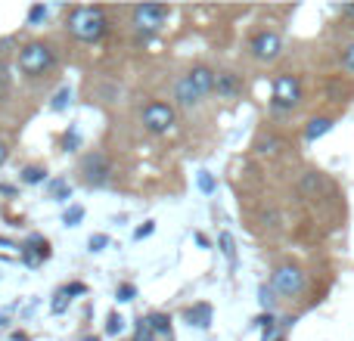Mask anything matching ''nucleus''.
<instances>
[{
  "label": "nucleus",
  "instance_id": "nucleus-18",
  "mask_svg": "<svg viewBox=\"0 0 354 341\" xmlns=\"http://www.w3.org/2000/svg\"><path fill=\"white\" fill-rule=\"evenodd\" d=\"M50 195H53L56 202H66L68 195H72V189H68L66 180H59V177H56V180H50Z\"/></svg>",
  "mask_w": 354,
  "mask_h": 341
},
{
  "label": "nucleus",
  "instance_id": "nucleus-27",
  "mask_svg": "<svg viewBox=\"0 0 354 341\" xmlns=\"http://www.w3.org/2000/svg\"><path fill=\"white\" fill-rule=\"evenodd\" d=\"M106 245H109V236H106V233H93V236L87 239V249L91 251H103Z\"/></svg>",
  "mask_w": 354,
  "mask_h": 341
},
{
  "label": "nucleus",
  "instance_id": "nucleus-19",
  "mask_svg": "<svg viewBox=\"0 0 354 341\" xmlns=\"http://www.w3.org/2000/svg\"><path fill=\"white\" fill-rule=\"evenodd\" d=\"M81 220H84V208H81V205L66 208V214H62V224H66V226H78Z\"/></svg>",
  "mask_w": 354,
  "mask_h": 341
},
{
  "label": "nucleus",
  "instance_id": "nucleus-34",
  "mask_svg": "<svg viewBox=\"0 0 354 341\" xmlns=\"http://www.w3.org/2000/svg\"><path fill=\"white\" fill-rule=\"evenodd\" d=\"M6 81H10V66H6V62H0V87H3Z\"/></svg>",
  "mask_w": 354,
  "mask_h": 341
},
{
  "label": "nucleus",
  "instance_id": "nucleus-42",
  "mask_svg": "<svg viewBox=\"0 0 354 341\" xmlns=\"http://www.w3.org/2000/svg\"><path fill=\"white\" fill-rule=\"evenodd\" d=\"M84 341H100V338H84Z\"/></svg>",
  "mask_w": 354,
  "mask_h": 341
},
{
  "label": "nucleus",
  "instance_id": "nucleus-2",
  "mask_svg": "<svg viewBox=\"0 0 354 341\" xmlns=\"http://www.w3.org/2000/svg\"><path fill=\"white\" fill-rule=\"evenodd\" d=\"M308 286V276L301 267H295V264H283V267L274 270V280H270V289H274L277 295H283V298H299L301 292H305Z\"/></svg>",
  "mask_w": 354,
  "mask_h": 341
},
{
  "label": "nucleus",
  "instance_id": "nucleus-30",
  "mask_svg": "<svg viewBox=\"0 0 354 341\" xmlns=\"http://www.w3.org/2000/svg\"><path fill=\"white\" fill-rule=\"evenodd\" d=\"M277 146H280L277 137H261V140H258V153H277Z\"/></svg>",
  "mask_w": 354,
  "mask_h": 341
},
{
  "label": "nucleus",
  "instance_id": "nucleus-23",
  "mask_svg": "<svg viewBox=\"0 0 354 341\" xmlns=\"http://www.w3.org/2000/svg\"><path fill=\"white\" fill-rule=\"evenodd\" d=\"M339 62H342L345 72L354 75V43H348V47H342V53H339Z\"/></svg>",
  "mask_w": 354,
  "mask_h": 341
},
{
  "label": "nucleus",
  "instance_id": "nucleus-17",
  "mask_svg": "<svg viewBox=\"0 0 354 341\" xmlns=\"http://www.w3.org/2000/svg\"><path fill=\"white\" fill-rule=\"evenodd\" d=\"M147 320L156 329V335H171V317H168V313H153V317H147Z\"/></svg>",
  "mask_w": 354,
  "mask_h": 341
},
{
  "label": "nucleus",
  "instance_id": "nucleus-15",
  "mask_svg": "<svg viewBox=\"0 0 354 341\" xmlns=\"http://www.w3.org/2000/svg\"><path fill=\"white\" fill-rule=\"evenodd\" d=\"M218 245H221V255L227 257V264H230V267H236V242H233V236L227 230L218 236Z\"/></svg>",
  "mask_w": 354,
  "mask_h": 341
},
{
  "label": "nucleus",
  "instance_id": "nucleus-9",
  "mask_svg": "<svg viewBox=\"0 0 354 341\" xmlns=\"http://www.w3.org/2000/svg\"><path fill=\"white\" fill-rule=\"evenodd\" d=\"M183 320H187L193 329H208V326H212V320H214V311H212V304L199 301V304H193V307H187V311H183Z\"/></svg>",
  "mask_w": 354,
  "mask_h": 341
},
{
  "label": "nucleus",
  "instance_id": "nucleus-32",
  "mask_svg": "<svg viewBox=\"0 0 354 341\" xmlns=\"http://www.w3.org/2000/svg\"><path fill=\"white\" fill-rule=\"evenodd\" d=\"M153 230H156L153 224H143V226H137V230H134V239H147Z\"/></svg>",
  "mask_w": 354,
  "mask_h": 341
},
{
  "label": "nucleus",
  "instance_id": "nucleus-8",
  "mask_svg": "<svg viewBox=\"0 0 354 341\" xmlns=\"http://www.w3.org/2000/svg\"><path fill=\"white\" fill-rule=\"evenodd\" d=\"M283 53V37L277 31H258L252 37V56L261 62H274Z\"/></svg>",
  "mask_w": 354,
  "mask_h": 341
},
{
  "label": "nucleus",
  "instance_id": "nucleus-5",
  "mask_svg": "<svg viewBox=\"0 0 354 341\" xmlns=\"http://www.w3.org/2000/svg\"><path fill=\"white\" fill-rule=\"evenodd\" d=\"M143 124L153 134H168L174 128V109L168 103H149L143 109Z\"/></svg>",
  "mask_w": 354,
  "mask_h": 341
},
{
  "label": "nucleus",
  "instance_id": "nucleus-16",
  "mask_svg": "<svg viewBox=\"0 0 354 341\" xmlns=\"http://www.w3.org/2000/svg\"><path fill=\"white\" fill-rule=\"evenodd\" d=\"M214 90H218L221 97H233V93L239 90L236 75H218V87H214Z\"/></svg>",
  "mask_w": 354,
  "mask_h": 341
},
{
  "label": "nucleus",
  "instance_id": "nucleus-3",
  "mask_svg": "<svg viewBox=\"0 0 354 341\" xmlns=\"http://www.w3.org/2000/svg\"><path fill=\"white\" fill-rule=\"evenodd\" d=\"M53 66V50L47 47V43H28V47H22V53H19V68H22L25 75H44L47 68Z\"/></svg>",
  "mask_w": 354,
  "mask_h": 341
},
{
  "label": "nucleus",
  "instance_id": "nucleus-1",
  "mask_svg": "<svg viewBox=\"0 0 354 341\" xmlns=\"http://www.w3.org/2000/svg\"><path fill=\"white\" fill-rule=\"evenodd\" d=\"M68 31L84 43L100 41L106 31V12L100 6H75L68 16Z\"/></svg>",
  "mask_w": 354,
  "mask_h": 341
},
{
  "label": "nucleus",
  "instance_id": "nucleus-39",
  "mask_svg": "<svg viewBox=\"0 0 354 341\" xmlns=\"http://www.w3.org/2000/svg\"><path fill=\"white\" fill-rule=\"evenodd\" d=\"M0 249H16V245H12L10 239H3V236H0Z\"/></svg>",
  "mask_w": 354,
  "mask_h": 341
},
{
  "label": "nucleus",
  "instance_id": "nucleus-21",
  "mask_svg": "<svg viewBox=\"0 0 354 341\" xmlns=\"http://www.w3.org/2000/svg\"><path fill=\"white\" fill-rule=\"evenodd\" d=\"M153 338H156V329L149 326V320H140L137 332H134V341H153Z\"/></svg>",
  "mask_w": 354,
  "mask_h": 341
},
{
  "label": "nucleus",
  "instance_id": "nucleus-13",
  "mask_svg": "<svg viewBox=\"0 0 354 341\" xmlns=\"http://www.w3.org/2000/svg\"><path fill=\"white\" fill-rule=\"evenodd\" d=\"M320 189H324V177H320L317 170H308V174H301V180H299V193L305 195V199H317Z\"/></svg>",
  "mask_w": 354,
  "mask_h": 341
},
{
  "label": "nucleus",
  "instance_id": "nucleus-20",
  "mask_svg": "<svg viewBox=\"0 0 354 341\" xmlns=\"http://www.w3.org/2000/svg\"><path fill=\"white\" fill-rule=\"evenodd\" d=\"M196 180H199V189H202L205 195H212L214 189H218V183H214V177L208 174V170H199V174H196Z\"/></svg>",
  "mask_w": 354,
  "mask_h": 341
},
{
  "label": "nucleus",
  "instance_id": "nucleus-25",
  "mask_svg": "<svg viewBox=\"0 0 354 341\" xmlns=\"http://www.w3.org/2000/svg\"><path fill=\"white\" fill-rule=\"evenodd\" d=\"M44 19H47V6H44V3H35V6L28 10V25H41Z\"/></svg>",
  "mask_w": 354,
  "mask_h": 341
},
{
  "label": "nucleus",
  "instance_id": "nucleus-33",
  "mask_svg": "<svg viewBox=\"0 0 354 341\" xmlns=\"http://www.w3.org/2000/svg\"><path fill=\"white\" fill-rule=\"evenodd\" d=\"M66 292H68V295H84L87 286H84V282H72V286H66Z\"/></svg>",
  "mask_w": 354,
  "mask_h": 341
},
{
  "label": "nucleus",
  "instance_id": "nucleus-29",
  "mask_svg": "<svg viewBox=\"0 0 354 341\" xmlns=\"http://www.w3.org/2000/svg\"><path fill=\"white\" fill-rule=\"evenodd\" d=\"M258 301H261V307L270 313V307H274V289L261 286V292H258Z\"/></svg>",
  "mask_w": 354,
  "mask_h": 341
},
{
  "label": "nucleus",
  "instance_id": "nucleus-11",
  "mask_svg": "<svg viewBox=\"0 0 354 341\" xmlns=\"http://www.w3.org/2000/svg\"><path fill=\"white\" fill-rule=\"evenodd\" d=\"M174 99H177L180 106H187V109H189V106H196V103L202 99L199 87H196L193 81H189V75H187V78L177 81V87H174Z\"/></svg>",
  "mask_w": 354,
  "mask_h": 341
},
{
  "label": "nucleus",
  "instance_id": "nucleus-28",
  "mask_svg": "<svg viewBox=\"0 0 354 341\" xmlns=\"http://www.w3.org/2000/svg\"><path fill=\"white\" fill-rule=\"evenodd\" d=\"M106 332H109V335H122V332H124V320L118 317V313H109V323H106Z\"/></svg>",
  "mask_w": 354,
  "mask_h": 341
},
{
  "label": "nucleus",
  "instance_id": "nucleus-37",
  "mask_svg": "<svg viewBox=\"0 0 354 341\" xmlns=\"http://www.w3.org/2000/svg\"><path fill=\"white\" fill-rule=\"evenodd\" d=\"M6 155H10V149H6V143L0 140V165H3V162H6Z\"/></svg>",
  "mask_w": 354,
  "mask_h": 341
},
{
  "label": "nucleus",
  "instance_id": "nucleus-31",
  "mask_svg": "<svg viewBox=\"0 0 354 341\" xmlns=\"http://www.w3.org/2000/svg\"><path fill=\"white\" fill-rule=\"evenodd\" d=\"M137 289L131 286V282H124V286H118V301H134Z\"/></svg>",
  "mask_w": 354,
  "mask_h": 341
},
{
  "label": "nucleus",
  "instance_id": "nucleus-35",
  "mask_svg": "<svg viewBox=\"0 0 354 341\" xmlns=\"http://www.w3.org/2000/svg\"><path fill=\"white\" fill-rule=\"evenodd\" d=\"M62 143H66V149L68 146H78V134H75V130H72V134H66V140H62Z\"/></svg>",
  "mask_w": 354,
  "mask_h": 341
},
{
  "label": "nucleus",
  "instance_id": "nucleus-40",
  "mask_svg": "<svg viewBox=\"0 0 354 341\" xmlns=\"http://www.w3.org/2000/svg\"><path fill=\"white\" fill-rule=\"evenodd\" d=\"M274 341H286V338H283V335H277V338H274Z\"/></svg>",
  "mask_w": 354,
  "mask_h": 341
},
{
  "label": "nucleus",
  "instance_id": "nucleus-7",
  "mask_svg": "<svg viewBox=\"0 0 354 341\" xmlns=\"http://www.w3.org/2000/svg\"><path fill=\"white\" fill-rule=\"evenodd\" d=\"M168 19V6H159V3H143V6H134V25L149 35V31H159Z\"/></svg>",
  "mask_w": 354,
  "mask_h": 341
},
{
  "label": "nucleus",
  "instance_id": "nucleus-14",
  "mask_svg": "<svg viewBox=\"0 0 354 341\" xmlns=\"http://www.w3.org/2000/svg\"><path fill=\"white\" fill-rule=\"evenodd\" d=\"M333 118H311V121H308V128H305V140L308 143H314V140H320V137H326L333 130Z\"/></svg>",
  "mask_w": 354,
  "mask_h": 341
},
{
  "label": "nucleus",
  "instance_id": "nucleus-10",
  "mask_svg": "<svg viewBox=\"0 0 354 341\" xmlns=\"http://www.w3.org/2000/svg\"><path fill=\"white\" fill-rule=\"evenodd\" d=\"M19 251H22V261H25V264H31V267L50 257V249H47V242H44L41 236H31Z\"/></svg>",
  "mask_w": 354,
  "mask_h": 341
},
{
  "label": "nucleus",
  "instance_id": "nucleus-4",
  "mask_svg": "<svg viewBox=\"0 0 354 341\" xmlns=\"http://www.w3.org/2000/svg\"><path fill=\"white\" fill-rule=\"evenodd\" d=\"M301 103V81L295 75H280L274 81V109L286 112Z\"/></svg>",
  "mask_w": 354,
  "mask_h": 341
},
{
  "label": "nucleus",
  "instance_id": "nucleus-36",
  "mask_svg": "<svg viewBox=\"0 0 354 341\" xmlns=\"http://www.w3.org/2000/svg\"><path fill=\"white\" fill-rule=\"evenodd\" d=\"M339 12H342L345 19H354V6H339Z\"/></svg>",
  "mask_w": 354,
  "mask_h": 341
},
{
  "label": "nucleus",
  "instance_id": "nucleus-12",
  "mask_svg": "<svg viewBox=\"0 0 354 341\" xmlns=\"http://www.w3.org/2000/svg\"><path fill=\"white\" fill-rule=\"evenodd\" d=\"M189 81H193V84L199 87V93H202V97H205V93H212L214 87H218V75H214L212 68H205V66L193 68V72H189Z\"/></svg>",
  "mask_w": 354,
  "mask_h": 341
},
{
  "label": "nucleus",
  "instance_id": "nucleus-24",
  "mask_svg": "<svg viewBox=\"0 0 354 341\" xmlns=\"http://www.w3.org/2000/svg\"><path fill=\"white\" fill-rule=\"evenodd\" d=\"M68 301H72V295L62 289V292H56L53 295V313H66L68 311Z\"/></svg>",
  "mask_w": 354,
  "mask_h": 341
},
{
  "label": "nucleus",
  "instance_id": "nucleus-22",
  "mask_svg": "<svg viewBox=\"0 0 354 341\" xmlns=\"http://www.w3.org/2000/svg\"><path fill=\"white\" fill-rule=\"evenodd\" d=\"M44 177H47L44 168H25L22 170V183H31V186H35V183H44Z\"/></svg>",
  "mask_w": 354,
  "mask_h": 341
},
{
  "label": "nucleus",
  "instance_id": "nucleus-6",
  "mask_svg": "<svg viewBox=\"0 0 354 341\" xmlns=\"http://www.w3.org/2000/svg\"><path fill=\"white\" fill-rule=\"evenodd\" d=\"M81 174H84V180L91 183V186H106V183H109V174H112V165L103 153H91V155H84V162H81Z\"/></svg>",
  "mask_w": 354,
  "mask_h": 341
},
{
  "label": "nucleus",
  "instance_id": "nucleus-38",
  "mask_svg": "<svg viewBox=\"0 0 354 341\" xmlns=\"http://www.w3.org/2000/svg\"><path fill=\"white\" fill-rule=\"evenodd\" d=\"M10 47H12V41H10V37H3V41H0V53H6Z\"/></svg>",
  "mask_w": 354,
  "mask_h": 341
},
{
  "label": "nucleus",
  "instance_id": "nucleus-26",
  "mask_svg": "<svg viewBox=\"0 0 354 341\" xmlns=\"http://www.w3.org/2000/svg\"><path fill=\"white\" fill-rule=\"evenodd\" d=\"M68 99H72V90H68V87H62V90L53 97V103H50V106H53V112H62L68 106Z\"/></svg>",
  "mask_w": 354,
  "mask_h": 341
},
{
  "label": "nucleus",
  "instance_id": "nucleus-41",
  "mask_svg": "<svg viewBox=\"0 0 354 341\" xmlns=\"http://www.w3.org/2000/svg\"><path fill=\"white\" fill-rule=\"evenodd\" d=\"M0 326H3V313H0Z\"/></svg>",
  "mask_w": 354,
  "mask_h": 341
}]
</instances>
